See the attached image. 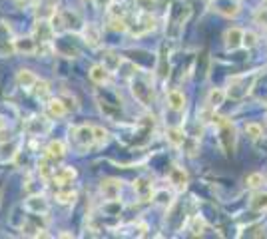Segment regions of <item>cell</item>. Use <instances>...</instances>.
<instances>
[{"label":"cell","instance_id":"6da1fadb","mask_svg":"<svg viewBox=\"0 0 267 239\" xmlns=\"http://www.w3.org/2000/svg\"><path fill=\"white\" fill-rule=\"evenodd\" d=\"M219 144L223 148L225 154H233L235 152V144H237V136H235V126L225 120L223 124H219Z\"/></svg>","mask_w":267,"mask_h":239},{"label":"cell","instance_id":"7a4b0ae2","mask_svg":"<svg viewBox=\"0 0 267 239\" xmlns=\"http://www.w3.org/2000/svg\"><path fill=\"white\" fill-rule=\"evenodd\" d=\"M70 134L74 136V142L78 148L86 150L90 146L96 144V138H94V126H88V124H82V126H74L70 130Z\"/></svg>","mask_w":267,"mask_h":239},{"label":"cell","instance_id":"3957f363","mask_svg":"<svg viewBox=\"0 0 267 239\" xmlns=\"http://www.w3.org/2000/svg\"><path fill=\"white\" fill-rule=\"evenodd\" d=\"M32 36L36 38V42L40 44H50L54 38H56V32H54V26L50 20H36L34 26H32Z\"/></svg>","mask_w":267,"mask_h":239},{"label":"cell","instance_id":"277c9868","mask_svg":"<svg viewBox=\"0 0 267 239\" xmlns=\"http://www.w3.org/2000/svg\"><path fill=\"white\" fill-rule=\"evenodd\" d=\"M50 130H52V124H50V120L46 118V116H34L32 120L26 122V132L32 138H42Z\"/></svg>","mask_w":267,"mask_h":239},{"label":"cell","instance_id":"5b68a950","mask_svg":"<svg viewBox=\"0 0 267 239\" xmlns=\"http://www.w3.org/2000/svg\"><path fill=\"white\" fill-rule=\"evenodd\" d=\"M132 94H134V98L140 102V104H144V106H150L152 104V100H154V90L150 88V84H146L144 80H132Z\"/></svg>","mask_w":267,"mask_h":239},{"label":"cell","instance_id":"8992f818","mask_svg":"<svg viewBox=\"0 0 267 239\" xmlns=\"http://www.w3.org/2000/svg\"><path fill=\"white\" fill-rule=\"evenodd\" d=\"M212 6L215 12H219L221 16H227V18H235L241 12L239 0H212Z\"/></svg>","mask_w":267,"mask_h":239},{"label":"cell","instance_id":"52a82bcc","mask_svg":"<svg viewBox=\"0 0 267 239\" xmlns=\"http://www.w3.org/2000/svg\"><path fill=\"white\" fill-rule=\"evenodd\" d=\"M24 207H26V211H30L34 215H46L50 209V203L44 195H30V197H26Z\"/></svg>","mask_w":267,"mask_h":239},{"label":"cell","instance_id":"ba28073f","mask_svg":"<svg viewBox=\"0 0 267 239\" xmlns=\"http://www.w3.org/2000/svg\"><path fill=\"white\" fill-rule=\"evenodd\" d=\"M122 187H124V183L120 179L106 178L102 179V183H100V193H102L104 199H118L120 193H122Z\"/></svg>","mask_w":267,"mask_h":239},{"label":"cell","instance_id":"9c48e42d","mask_svg":"<svg viewBox=\"0 0 267 239\" xmlns=\"http://www.w3.org/2000/svg\"><path fill=\"white\" fill-rule=\"evenodd\" d=\"M154 28H156V18L152 16V12H142V14L138 16V22H136L132 34H134V36H142V34L152 32Z\"/></svg>","mask_w":267,"mask_h":239},{"label":"cell","instance_id":"30bf717a","mask_svg":"<svg viewBox=\"0 0 267 239\" xmlns=\"http://www.w3.org/2000/svg\"><path fill=\"white\" fill-rule=\"evenodd\" d=\"M14 48L18 54L34 56L38 52V42L34 36H22V38H14Z\"/></svg>","mask_w":267,"mask_h":239},{"label":"cell","instance_id":"8fae6325","mask_svg":"<svg viewBox=\"0 0 267 239\" xmlns=\"http://www.w3.org/2000/svg\"><path fill=\"white\" fill-rule=\"evenodd\" d=\"M167 179H169V183H171L177 191H184V189L188 187V183H190L188 172H186L184 168H180V166H171V170H169V174H167Z\"/></svg>","mask_w":267,"mask_h":239},{"label":"cell","instance_id":"7c38bea8","mask_svg":"<svg viewBox=\"0 0 267 239\" xmlns=\"http://www.w3.org/2000/svg\"><path fill=\"white\" fill-rule=\"evenodd\" d=\"M76 176H78V172H76L74 168L64 166V168H58V170L54 172L52 181L58 185V187H64V185H70V183L76 179Z\"/></svg>","mask_w":267,"mask_h":239},{"label":"cell","instance_id":"4fadbf2b","mask_svg":"<svg viewBox=\"0 0 267 239\" xmlns=\"http://www.w3.org/2000/svg\"><path fill=\"white\" fill-rule=\"evenodd\" d=\"M223 40H225V48L227 50H237V48L243 46V30L237 28V26H233V28L225 30Z\"/></svg>","mask_w":267,"mask_h":239},{"label":"cell","instance_id":"5bb4252c","mask_svg":"<svg viewBox=\"0 0 267 239\" xmlns=\"http://www.w3.org/2000/svg\"><path fill=\"white\" fill-rule=\"evenodd\" d=\"M82 40L88 44V46H92V48H96V46H100V38H102V32H100V28L96 26V24H84V28H82Z\"/></svg>","mask_w":267,"mask_h":239},{"label":"cell","instance_id":"9a60e30c","mask_svg":"<svg viewBox=\"0 0 267 239\" xmlns=\"http://www.w3.org/2000/svg\"><path fill=\"white\" fill-rule=\"evenodd\" d=\"M110 76H112V70L106 68L104 64H94V66L90 68V78H92V82L98 84V86H106L108 82H110Z\"/></svg>","mask_w":267,"mask_h":239},{"label":"cell","instance_id":"2e32d148","mask_svg":"<svg viewBox=\"0 0 267 239\" xmlns=\"http://www.w3.org/2000/svg\"><path fill=\"white\" fill-rule=\"evenodd\" d=\"M16 82H18V86H20V88H24V90H30V92H32V88L36 86L38 78H36V74H34L32 70L22 68V70H18V72H16Z\"/></svg>","mask_w":267,"mask_h":239},{"label":"cell","instance_id":"e0dca14e","mask_svg":"<svg viewBox=\"0 0 267 239\" xmlns=\"http://www.w3.org/2000/svg\"><path fill=\"white\" fill-rule=\"evenodd\" d=\"M165 100H167V106H169L173 112H182V110L186 108V96H184V92H180V90H169L167 96H165Z\"/></svg>","mask_w":267,"mask_h":239},{"label":"cell","instance_id":"ac0fdd59","mask_svg":"<svg viewBox=\"0 0 267 239\" xmlns=\"http://www.w3.org/2000/svg\"><path fill=\"white\" fill-rule=\"evenodd\" d=\"M134 191H136L142 199L152 197V193H154V183H152L148 178H138L136 181H134Z\"/></svg>","mask_w":267,"mask_h":239},{"label":"cell","instance_id":"d6986e66","mask_svg":"<svg viewBox=\"0 0 267 239\" xmlns=\"http://www.w3.org/2000/svg\"><path fill=\"white\" fill-rule=\"evenodd\" d=\"M46 110H48V116H50V118H62V116L68 112V108H66V104L62 102V98H52V100H48Z\"/></svg>","mask_w":267,"mask_h":239},{"label":"cell","instance_id":"ffe728a7","mask_svg":"<svg viewBox=\"0 0 267 239\" xmlns=\"http://www.w3.org/2000/svg\"><path fill=\"white\" fill-rule=\"evenodd\" d=\"M62 16H64V22H66V30H72V32H82V20L76 12H70V10H62Z\"/></svg>","mask_w":267,"mask_h":239},{"label":"cell","instance_id":"44dd1931","mask_svg":"<svg viewBox=\"0 0 267 239\" xmlns=\"http://www.w3.org/2000/svg\"><path fill=\"white\" fill-rule=\"evenodd\" d=\"M165 138H167L169 146H173V148H182L186 144V134L182 128H169L165 132Z\"/></svg>","mask_w":267,"mask_h":239},{"label":"cell","instance_id":"7402d4cb","mask_svg":"<svg viewBox=\"0 0 267 239\" xmlns=\"http://www.w3.org/2000/svg\"><path fill=\"white\" fill-rule=\"evenodd\" d=\"M225 98H227V92H225L223 88H214V90L208 94V104L215 110V108H219V106L225 102Z\"/></svg>","mask_w":267,"mask_h":239},{"label":"cell","instance_id":"603a6c76","mask_svg":"<svg viewBox=\"0 0 267 239\" xmlns=\"http://www.w3.org/2000/svg\"><path fill=\"white\" fill-rule=\"evenodd\" d=\"M46 156H50V158H54V160L64 158V156H66V144H64L62 140L52 142V144L46 148Z\"/></svg>","mask_w":267,"mask_h":239},{"label":"cell","instance_id":"cb8c5ba5","mask_svg":"<svg viewBox=\"0 0 267 239\" xmlns=\"http://www.w3.org/2000/svg\"><path fill=\"white\" fill-rule=\"evenodd\" d=\"M66 189H60L58 193H56V199L60 201V203H74L76 201V197H78V193L70 187V185H64Z\"/></svg>","mask_w":267,"mask_h":239},{"label":"cell","instance_id":"d4e9b609","mask_svg":"<svg viewBox=\"0 0 267 239\" xmlns=\"http://www.w3.org/2000/svg\"><path fill=\"white\" fill-rule=\"evenodd\" d=\"M245 134H247V138L249 140H259L261 136H263V128L257 124V122H249V124H245Z\"/></svg>","mask_w":267,"mask_h":239},{"label":"cell","instance_id":"484cf974","mask_svg":"<svg viewBox=\"0 0 267 239\" xmlns=\"http://www.w3.org/2000/svg\"><path fill=\"white\" fill-rule=\"evenodd\" d=\"M32 94H34L36 98H42V100H44V98L50 94V84H48V82H44V80H38V82H36V86L32 88Z\"/></svg>","mask_w":267,"mask_h":239},{"label":"cell","instance_id":"4316f807","mask_svg":"<svg viewBox=\"0 0 267 239\" xmlns=\"http://www.w3.org/2000/svg\"><path fill=\"white\" fill-rule=\"evenodd\" d=\"M251 207L257 209V211H265L267 209V191L263 193H255L251 197Z\"/></svg>","mask_w":267,"mask_h":239},{"label":"cell","instance_id":"83f0119b","mask_svg":"<svg viewBox=\"0 0 267 239\" xmlns=\"http://www.w3.org/2000/svg\"><path fill=\"white\" fill-rule=\"evenodd\" d=\"M152 199L158 203V205H163V207H167V205H171V193H167L165 189H160V191H156L154 195H152Z\"/></svg>","mask_w":267,"mask_h":239},{"label":"cell","instance_id":"f1b7e54d","mask_svg":"<svg viewBox=\"0 0 267 239\" xmlns=\"http://www.w3.org/2000/svg\"><path fill=\"white\" fill-rule=\"evenodd\" d=\"M12 54H16L14 40H0V58H10Z\"/></svg>","mask_w":267,"mask_h":239},{"label":"cell","instance_id":"f546056e","mask_svg":"<svg viewBox=\"0 0 267 239\" xmlns=\"http://www.w3.org/2000/svg\"><path fill=\"white\" fill-rule=\"evenodd\" d=\"M263 174H259V172H253V174H249L247 178H245V185L247 187H251V189H255V187H259V185H263Z\"/></svg>","mask_w":267,"mask_h":239},{"label":"cell","instance_id":"4dcf8cb0","mask_svg":"<svg viewBox=\"0 0 267 239\" xmlns=\"http://www.w3.org/2000/svg\"><path fill=\"white\" fill-rule=\"evenodd\" d=\"M94 138H96V146H104L108 140H110V134H108V130H104L102 126H94Z\"/></svg>","mask_w":267,"mask_h":239},{"label":"cell","instance_id":"1f68e13d","mask_svg":"<svg viewBox=\"0 0 267 239\" xmlns=\"http://www.w3.org/2000/svg\"><path fill=\"white\" fill-rule=\"evenodd\" d=\"M0 40H14V32L8 22L0 20Z\"/></svg>","mask_w":267,"mask_h":239},{"label":"cell","instance_id":"d6a6232c","mask_svg":"<svg viewBox=\"0 0 267 239\" xmlns=\"http://www.w3.org/2000/svg\"><path fill=\"white\" fill-rule=\"evenodd\" d=\"M255 44H257V34L251 32V30L243 32V46H245V48H253Z\"/></svg>","mask_w":267,"mask_h":239},{"label":"cell","instance_id":"836d02e7","mask_svg":"<svg viewBox=\"0 0 267 239\" xmlns=\"http://www.w3.org/2000/svg\"><path fill=\"white\" fill-rule=\"evenodd\" d=\"M158 0H136V4L142 8V12H152Z\"/></svg>","mask_w":267,"mask_h":239},{"label":"cell","instance_id":"e575fe53","mask_svg":"<svg viewBox=\"0 0 267 239\" xmlns=\"http://www.w3.org/2000/svg\"><path fill=\"white\" fill-rule=\"evenodd\" d=\"M255 22H257L259 26H265L267 28V8H259V10L255 12Z\"/></svg>","mask_w":267,"mask_h":239},{"label":"cell","instance_id":"d590c367","mask_svg":"<svg viewBox=\"0 0 267 239\" xmlns=\"http://www.w3.org/2000/svg\"><path fill=\"white\" fill-rule=\"evenodd\" d=\"M204 225H206V223H204V219L196 217V219H194V227H192V233H194V235H202V233H204Z\"/></svg>","mask_w":267,"mask_h":239},{"label":"cell","instance_id":"8d00e7d4","mask_svg":"<svg viewBox=\"0 0 267 239\" xmlns=\"http://www.w3.org/2000/svg\"><path fill=\"white\" fill-rule=\"evenodd\" d=\"M8 140H10V132H8L6 126H2V128H0V144H4V142H8Z\"/></svg>","mask_w":267,"mask_h":239},{"label":"cell","instance_id":"74e56055","mask_svg":"<svg viewBox=\"0 0 267 239\" xmlns=\"http://www.w3.org/2000/svg\"><path fill=\"white\" fill-rule=\"evenodd\" d=\"M16 4H24V2H28V0H14Z\"/></svg>","mask_w":267,"mask_h":239},{"label":"cell","instance_id":"f35d334b","mask_svg":"<svg viewBox=\"0 0 267 239\" xmlns=\"http://www.w3.org/2000/svg\"><path fill=\"white\" fill-rule=\"evenodd\" d=\"M82 2H86V0H82Z\"/></svg>","mask_w":267,"mask_h":239}]
</instances>
